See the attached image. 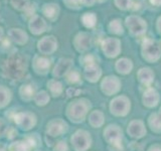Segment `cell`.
Listing matches in <instances>:
<instances>
[{
    "label": "cell",
    "mask_w": 161,
    "mask_h": 151,
    "mask_svg": "<svg viewBox=\"0 0 161 151\" xmlns=\"http://www.w3.org/2000/svg\"><path fill=\"white\" fill-rule=\"evenodd\" d=\"M35 9H36V8H35V5L33 3H30L22 12L25 14L24 16L29 19V18H31L33 15H35Z\"/></svg>",
    "instance_id": "22"
},
{
    "label": "cell",
    "mask_w": 161,
    "mask_h": 151,
    "mask_svg": "<svg viewBox=\"0 0 161 151\" xmlns=\"http://www.w3.org/2000/svg\"><path fill=\"white\" fill-rule=\"evenodd\" d=\"M13 121L19 128H21L24 131L32 129L36 125V117H35L34 114L29 112L15 113Z\"/></svg>",
    "instance_id": "2"
},
{
    "label": "cell",
    "mask_w": 161,
    "mask_h": 151,
    "mask_svg": "<svg viewBox=\"0 0 161 151\" xmlns=\"http://www.w3.org/2000/svg\"><path fill=\"white\" fill-rule=\"evenodd\" d=\"M63 1L69 8H77L80 5L79 0H63Z\"/></svg>",
    "instance_id": "25"
},
{
    "label": "cell",
    "mask_w": 161,
    "mask_h": 151,
    "mask_svg": "<svg viewBox=\"0 0 161 151\" xmlns=\"http://www.w3.org/2000/svg\"><path fill=\"white\" fill-rule=\"evenodd\" d=\"M35 134L26 137L24 140H18L11 143L8 147V151H31L37 145L36 141L34 140Z\"/></svg>",
    "instance_id": "9"
},
{
    "label": "cell",
    "mask_w": 161,
    "mask_h": 151,
    "mask_svg": "<svg viewBox=\"0 0 161 151\" xmlns=\"http://www.w3.org/2000/svg\"><path fill=\"white\" fill-rule=\"evenodd\" d=\"M95 0H79L80 4H84V5H92L94 3Z\"/></svg>",
    "instance_id": "28"
},
{
    "label": "cell",
    "mask_w": 161,
    "mask_h": 151,
    "mask_svg": "<svg viewBox=\"0 0 161 151\" xmlns=\"http://www.w3.org/2000/svg\"><path fill=\"white\" fill-rule=\"evenodd\" d=\"M79 93H80V90H75L74 88H69L68 90V92H67V94L69 95V97H70V96H77Z\"/></svg>",
    "instance_id": "27"
},
{
    "label": "cell",
    "mask_w": 161,
    "mask_h": 151,
    "mask_svg": "<svg viewBox=\"0 0 161 151\" xmlns=\"http://www.w3.org/2000/svg\"><path fill=\"white\" fill-rule=\"evenodd\" d=\"M52 64L53 60L48 59V57L42 54L34 55L32 60V68L34 72L38 75H47L52 68Z\"/></svg>",
    "instance_id": "6"
},
{
    "label": "cell",
    "mask_w": 161,
    "mask_h": 151,
    "mask_svg": "<svg viewBox=\"0 0 161 151\" xmlns=\"http://www.w3.org/2000/svg\"><path fill=\"white\" fill-rule=\"evenodd\" d=\"M68 131L67 123L62 119H54L52 120L47 124V134L50 137H58V136L63 135Z\"/></svg>",
    "instance_id": "8"
},
{
    "label": "cell",
    "mask_w": 161,
    "mask_h": 151,
    "mask_svg": "<svg viewBox=\"0 0 161 151\" xmlns=\"http://www.w3.org/2000/svg\"><path fill=\"white\" fill-rule=\"evenodd\" d=\"M4 39V29L2 26H0V42Z\"/></svg>",
    "instance_id": "29"
},
{
    "label": "cell",
    "mask_w": 161,
    "mask_h": 151,
    "mask_svg": "<svg viewBox=\"0 0 161 151\" xmlns=\"http://www.w3.org/2000/svg\"><path fill=\"white\" fill-rule=\"evenodd\" d=\"M67 79L69 84H80V75L78 72H75V70H70V72L68 74Z\"/></svg>",
    "instance_id": "21"
},
{
    "label": "cell",
    "mask_w": 161,
    "mask_h": 151,
    "mask_svg": "<svg viewBox=\"0 0 161 151\" xmlns=\"http://www.w3.org/2000/svg\"><path fill=\"white\" fill-rule=\"evenodd\" d=\"M47 89L49 90L50 94L54 97H58L63 93V85L57 80H50L47 82Z\"/></svg>",
    "instance_id": "16"
},
{
    "label": "cell",
    "mask_w": 161,
    "mask_h": 151,
    "mask_svg": "<svg viewBox=\"0 0 161 151\" xmlns=\"http://www.w3.org/2000/svg\"><path fill=\"white\" fill-rule=\"evenodd\" d=\"M54 151H69V147H68V144L65 141H58V142L55 144Z\"/></svg>",
    "instance_id": "23"
},
{
    "label": "cell",
    "mask_w": 161,
    "mask_h": 151,
    "mask_svg": "<svg viewBox=\"0 0 161 151\" xmlns=\"http://www.w3.org/2000/svg\"><path fill=\"white\" fill-rule=\"evenodd\" d=\"M37 49L42 55H45V57L53 53L58 49L57 38L53 35H47V36L42 37L37 42Z\"/></svg>",
    "instance_id": "3"
},
{
    "label": "cell",
    "mask_w": 161,
    "mask_h": 151,
    "mask_svg": "<svg viewBox=\"0 0 161 151\" xmlns=\"http://www.w3.org/2000/svg\"><path fill=\"white\" fill-rule=\"evenodd\" d=\"M34 102L37 106H45L49 102V95L45 91H40L34 96Z\"/></svg>",
    "instance_id": "18"
},
{
    "label": "cell",
    "mask_w": 161,
    "mask_h": 151,
    "mask_svg": "<svg viewBox=\"0 0 161 151\" xmlns=\"http://www.w3.org/2000/svg\"><path fill=\"white\" fill-rule=\"evenodd\" d=\"M73 65V60L69 59H60L57 64L54 65V68L53 70V77L60 78L64 77V75H67L69 73V70H70Z\"/></svg>",
    "instance_id": "12"
},
{
    "label": "cell",
    "mask_w": 161,
    "mask_h": 151,
    "mask_svg": "<svg viewBox=\"0 0 161 151\" xmlns=\"http://www.w3.org/2000/svg\"><path fill=\"white\" fill-rule=\"evenodd\" d=\"M28 28L32 34L39 35L47 31L48 28V24L47 19L43 16L35 14L31 18L28 19Z\"/></svg>",
    "instance_id": "4"
},
{
    "label": "cell",
    "mask_w": 161,
    "mask_h": 151,
    "mask_svg": "<svg viewBox=\"0 0 161 151\" xmlns=\"http://www.w3.org/2000/svg\"><path fill=\"white\" fill-rule=\"evenodd\" d=\"M0 151H7L6 147L3 144H0Z\"/></svg>",
    "instance_id": "30"
},
{
    "label": "cell",
    "mask_w": 161,
    "mask_h": 151,
    "mask_svg": "<svg viewBox=\"0 0 161 151\" xmlns=\"http://www.w3.org/2000/svg\"><path fill=\"white\" fill-rule=\"evenodd\" d=\"M7 36L10 42L18 45H24L28 42V35L26 31L18 27H12L8 29Z\"/></svg>",
    "instance_id": "10"
},
{
    "label": "cell",
    "mask_w": 161,
    "mask_h": 151,
    "mask_svg": "<svg viewBox=\"0 0 161 151\" xmlns=\"http://www.w3.org/2000/svg\"><path fill=\"white\" fill-rule=\"evenodd\" d=\"M72 143L74 145V148L77 151H85L91 145L90 134L85 131H78L73 135Z\"/></svg>",
    "instance_id": "7"
},
{
    "label": "cell",
    "mask_w": 161,
    "mask_h": 151,
    "mask_svg": "<svg viewBox=\"0 0 161 151\" xmlns=\"http://www.w3.org/2000/svg\"><path fill=\"white\" fill-rule=\"evenodd\" d=\"M96 20H97V18H96V15L94 13H85L83 15V17H82L83 24L88 28L95 26Z\"/></svg>",
    "instance_id": "20"
},
{
    "label": "cell",
    "mask_w": 161,
    "mask_h": 151,
    "mask_svg": "<svg viewBox=\"0 0 161 151\" xmlns=\"http://www.w3.org/2000/svg\"><path fill=\"white\" fill-rule=\"evenodd\" d=\"M17 132L16 130L14 129V127H11V126H9V127H7L6 129V133H5V135H6V138L7 139H13L15 136H16Z\"/></svg>",
    "instance_id": "24"
},
{
    "label": "cell",
    "mask_w": 161,
    "mask_h": 151,
    "mask_svg": "<svg viewBox=\"0 0 161 151\" xmlns=\"http://www.w3.org/2000/svg\"><path fill=\"white\" fill-rule=\"evenodd\" d=\"M74 43L78 50L84 52V50H87L91 47V37L87 33L80 32L75 37Z\"/></svg>",
    "instance_id": "13"
},
{
    "label": "cell",
    "mask_w": 161,
    "mask_h": 151,
    "mask_svg": "<svg viewBox=\"0 0 161 151\" xmlns=\"http://www.w3.org/2000/svg\"><path fill=\"white\" fill-rule=\"evenodd\" d=\"M9 2L12 8L15 10H18V11H23L31 3L30 0H9Z\"/></svg>",
    "instance_id": "19"
},
{
    "label": "cell",
    "mask_w": 161,
    "mask_h": 151,
    "mask_svg": "<svg viewBox=\"0 0 161 151\" xmlns=\"http://www.w3.org/2000/svg\"><path fill=\"white\" fill-rule=\"evenodd\" d=\"M101 72L100 70L96 67L95 64L93 65H89V67L86 68V72H85V75H86V78H87L89 81H92V82H95V81H97L99 76H100Z\"/></svg>",
    "instance_id": "17"
},
{
    "label": "cell",
    "mask_w": 161,
    "mask_h": 151,
    "mask_svg": "<svg viewBox=\"0 0 161 151\" xmlns=\"http://www.w3.org/2000/svg\"><path fill=\"white\" fill-rule=\"evenodd\" d=\"M11 92L5 86H0V109L6 107L11 100Z\"/></svg>",
    "instance_id": "15"
},
{
    "label": "cell",
    "mask_w": 161,
    "mask_h": 151,
    "mask_svg": "<svg viewBox=\"0 0 161 151\" xmlns=\"http://www.w3.org/2000/svg\"><path fill=\"white\" fill-rule=\"evenodd\" d=\"M40 11H42V16L45 19L48 20V21L53 22L58 19L60 9L58 5L55 3H45L42 5Z\"/></svg>",
    "instance_id": "11"
},
{
    "label": "cell",
    "mask_w": 161,
    "mask_h": 151,
    "mask_svg": "<svg viewBox=\"0 0 161 151\" xmlns=\"http://www.w3.org/2000/svg\"><path fill=\"white\" fill-rule=\"evenodd\" d=\"M1 70L5 78L19 81L27 72V59L21 54L13 53L3 62Z\"/></svg>",
    "instance_id": "1"
},
{
    "label": "cell",
    "mask_w": 161,
    "mask_h": 151,
    "mask_svg": "<svg viewBox=\"0 0 161 151\" xmlns=\"http://www.w3.org/2000/svg\"><path fill=\"white\" fill-rule=\"evenodd\" d=\"M6 129H7L6 124H5L4 121L0 118V138H1L3 135H5V133H6Z\"/></svg>",
    "instance_id": "26"
},
{
    "label": "cell",
    "mask_w": 161,
    "mask_h": 151,
    "mask_svg": "<svg viewBox=\"0 0 161 151\" xmlns=\"http://www.w3.org/2000/svg\"><path fill=\"white\" fill-rule=\"evenodd\" d=\"M86 113H87V106L84 104V101H75L68 108V116L75 122L83 121Z\"/></svg>",
    "instance_id": "5"
},
{
    "label": "cell",
    "mask_w": 161,
    "mask_h": 151,
    "mask_svg": "<svg viewBox=\"0 0 161 151\" xmlns=\"http://www.w3.org/2000/svg\"><path fill=\"white\" fill-rule=\"evenodd\" d=\"M20 97L24 101H30L34 98L35 94H36V90L32 84H24L19 89Z\"/></svg>",
    "instance_id": "14"
}]
</instances>
